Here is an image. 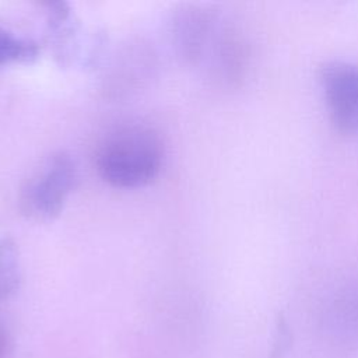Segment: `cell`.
I'll list each match as a JSON object with an SVG mask.
<instances>
[{"instance_id": "1", "label": "cell", "mask_w": 358, "mask_h": 358, "mask_svg": "<svg viewBox=\"0 0 358 358\" xmlns=\"http://www.w3.org/2000/svg\"><path fill=\"white\" fill-rule=\"evenodd\" d=\"M165 145L152 127L127 124L115 129L98 145L95 166L99 176L117 189L151 183L164 165Z\"/></svg>"}, {"instance_id": "2", "label": "cell", "mask_w": 358, "mask_h": 358, "mask_svg": "<svg viewBox=\"0 0 358 358\" xmlns=\"http://www.w3.org/2000/svg\"><path fill=\"white\" fill-rule=\"evenodd\" d=\"M180 48L186 57L207 60L210 70L225 83L245 74L249 46L241 31L210 10H189L179 20Z\"/></svg>"}, {"instance_id": "3", "label": "cell", "mask_w": 358, "mask_h": 358, "mask_svg": "<svg viewBox=\"0 0 358 358\" xmlns=\"http://www.w3.org/2000/svg\"><path fill=\"white\" fill-rule=\"evenodd\" d=\"M77 182L74 159L64 151H55L43 158L28 175L18 192L21 214L35 222L57 217Z\"/></svg>"}, {"instance_id": "4", "label": "cell", "mask_w": 358, "mask_h": 358, "mask_svg": "<svg viewBox=\"0 0 358 358\" xmlns=\"http://www.w3.org/2000/svg\"><path fill=\"white\" fill-rule=\"evenodd\" d=\"M320 84L333 122L358 134V63L331 60L320 67Z\"/></svg>"}, {"instance_id": "5", "label": "cell", "mask_w": 358, "mask_h": 358, "mask_svg": "<svg viewBox=\"0 0 358 358\" xmlns=\"http://www.w3.org/2000/svg\"><path fill=\"white\" fill-rule=\"evenodd\" d=\"M322 322L326 333L336 341H358V278L340 284L323 308Z\"/></svg>"}, {"instance_id": "6", "label": "cell", "mask_w": 358, "mask_h": 358, "mask_svg": "<svg viewBox=\"0 0 358 358\" xmlns=\"http://www.w3.org/2000/svg\"><path fill=\"white\" fill-rule=\"evenodd\" d=\"M21 255L10 236H0V301L13 296L21 284Z\"/></svg>"}, {"instance_id": "7", "label": "cell", "mask_w": 358, "mask_h": 358, "mask_svg": "<svg viewBox=\"0 0 358 358\" xmlns=\"http://www.w3.org/2000/svg\"><path fill=\"white\" fill-rule=\"evenodd\" d=\"M41 53L38 42L0 27V66L34 62Z\"/></svg>"}, {"instance_id": "8", "label": "cell", "mask_w": 358, "mask_h": 358, "mask_svg": "<svg viewBox=\"0 0 358 358\" xmlns=\"http://www.w3.org/2000/svg\"><path fill=\"white\" fill-rule=\"evenodd\" d=\"M8 344H10V341H8L7 331L3 327V324L0 323V358H6L7 351H8Z\"/></svg>"}]
</instances>
